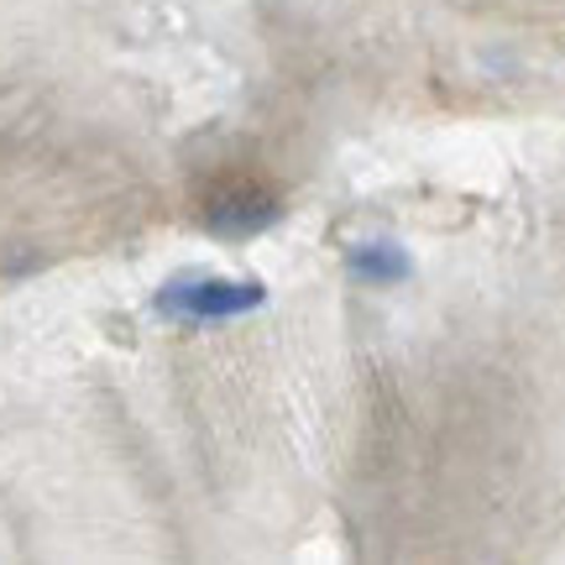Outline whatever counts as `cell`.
<instances>
[{
    "instance_id": "6da1fadb",
    "label": "cell",
    "mask_w": 565,
    "mask_h": 565,
    "mask_svg": "<svg viewBox=\"0 0 565 565\" xmlns=\"http://www.w3.org/2000/svg\"><path fill=\"white\" fill-rule=\"evenodd\" d=\"M282 183L257 168H215L194 183V221L215 242H252L282 221Z\"/></svg>"
},
{
    "instance_id": "7a4b0ae2",
    "label": "cell",
    "mask_w": 565,
    "mask_h": 565,
    "mask_svg": "<svg viewBox=\"0 0 565 565\" xmlns=\"http://www.w3.org/2000/svg\"><path fill=\"white\" fill-rule=\"evenodd\" d=\"M267 303V288L257 278H221V273H183L168 278L152 294V315L173 324H225L246 320Z\"/></svg>"
},
{
    "instance_id": "3957f363",
    "label": "cell",
    "mask_w": 565,
    "mask_h": 565,
    "mask_svg": "<svg viewBox=\"0 0 565 565\" xmlns=\"http://www.w3.org/2000/svg\"><path fill=\"white\" fill-rule=\"evenodd\" d=\"M345 273L362 282V288H398L414 278V257L398 242H356L345 252Z\"/></svg>"
}]
</instances>
